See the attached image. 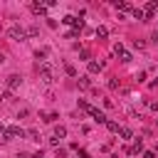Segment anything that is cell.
I'll use <instances>...</instances> for the list:
<instances>
[{
  "instance_id": "obj_7",
  "label": "cell",
  "mask_w": 158,
  "mask_h": 158,
  "mask_svg": "<svg viewBox=\"0 0 158 158\" xmlns=\"http://www.w3.org/2000/svg\"><path fill=\"white\" fill-rule=\"evenodd\" d=\"M104 69V62H89V72L91 74H96V72H101Z\"/></svg>"
},
{
  "instance_id": "obj_18",
  "label": "cell",
  "mask_w": 158,
  "mask_h": 158,
  "mask_svg": "<svg viewBox=\"0 0 158 158\" xmlns=\"http://www.w3.org/2000/svg\"><path fill=\"white\" fill-rule=\"evenodd\" d=\"M131 59H133V57H131V52H123V54H121V62H123V64H128Z\"/></svg>"
},
{
  "instance_id": "obj_10",
  "label": "cell",
  "mask_w": 158,
  "mask_h": 158,
  "mask_svg": "<svg viewBox=\"0 0 158 158\" xmlns=\"http://www.w3.org/2000/svg\"><path fill=\"white\" fill-rule=\"evenodd\" d=\"M54 136H57V138H64V136H67V128H64V126H54Z\"/></svg>"
},
{
  "instance_id": "obj_2",
  "label": "cell",
  "mask_w": 158,
  "mask_h": 158,
  "mask_svg": "<svg viewBox=\"0 0 158 158\" xmlns=\"http://www.w3.org/2000/svg\"><path fill=\"white\" fill-rule=\"evenodd\" d=\"M7 35H10V40H17V42H22V40L27 37V30H25L22 25H10Z\"/></svg>"
},
{
  "instance_id": "obj_6",
  "label": "cell",
  "mask_w": 158,
  "mask_h": 158,
  "mask_svg": "<svg viewBox=\"0 0 158 158\" xmlns=\"http://www.w3.org/2000/svg\"><path fill=\"white\" fill-rule=\"evenodd\" d=\"M138 151H143V141H141V138H136V143L128 148V153H131V156H136Z\"/></svg>"
},
{
  "instance_id": "obj_22",
  "label": "cell",
  "mask_w": 158,
  "mask_h": 158,
  "mask_svg": "<svg viewBox=\"0 0 158 158\" xmlns=\"http://www.w3.org/2000/svg\"><path fill=\"white\" fill-rule=\"evenodd\" d=\"M143 158H156V153H153V151H146V153H143Z\"/></svg>"
},
{
  "instance_id": "obj_9",
  "label": "cell",
  "mask_w": 158,
  "mask_h": 158,
  "mask_svg": "<svg viewBox=\"0 0 158 158\" xmlns=\"http://www.w3.org/2000/svg\"><path fill=\"white\" fill-rule=\"evenodd\" d=\"M118 136H121L123 141H128V138H133V131H131V128H121V131H118Z\"/></svg>"
},
{
  "instance_id": "obj_12",
  "label": "cell",
  "mask_w": 158,
  "mask_h": 158,
  "mask_svg": "<svg viewBox=\"0 0 158 158\" xmlns=\"http://www.w3.org/2000/svg\"><path fill=\"white\" fill-rule=\"evenodd\" d=\"M116 7H118L121 12H128V10H131V2H116Z\"/></svg>"
},
{
  "instance_id": "obj_3",
  "label": "cell",
  "mask_w": 158,
  "mask_h": 158,
  "mask_svg": "<svg viewBox=\"0 0 158 158\" xmlns=\"http://www.w3.org/2000/svg\"><path fill=\"white\" fill-rule=\"evenodd\" d=\"M86 114H89L94 121H99V123H106V121H109V118L104 116V111H99V109H94V106H89V109H86Z\"/></svg>"
},
{
  "instance_id": "obj_21",
  "label": "cell",
  "mask_w": 158,
  "mask_h": 158,
  "mask_svg": "<svg viewBox=\"0 0 158 158\" xmlns=\"http://www.w3.org/2000/svg\"><path fill=\"white\" fill-rule=\"evenodd\" d=\"M133 17H136V20H143L146 15H143V10H138V7H136V10H133Z\"/></svg>"
},
{
  "instance_id": "obj_1",
  "label": "cell",
  "mask_w": 158,
  "mask_h": 158,
  "mask_svg": "<svg viewBox=\"0 0 158 158\" xmlns=\"http://www.w3.org/2000/svg\"><path fill=\"white\" fill-rule=\"evenodd\" d=\"M37 67H40V79H42L44 84H52V79H54V69L49 67V62H40Z\"/></svg>"
},
{
  "instance_id": "obj_27",
  "label": "cell",
  "mask_w": 158,
  "mask_h": 158,
  "mask_svg": "<svg viewBox=\"0 0 158 158\" xmlns=\"http://www.w3.org/2000/svg\"><path fill=\"white\" fill-rule=\"evenodd\" d=\"M0 99H2V96H0Z\"/></svg>"
},
{
  "instance_id": "obj_13",
  "label": "cell",
  "mask_w": 158,
  "mask_h": 158,
  "mask_svg": "<svg viewBox=\"0 0 158 158\" xmlns=\"http://www.w3.org/2000/svg\"><path fill=\"white\" fill-rule=\"evenodd\" d=\"M32 10H35L37 15H44V5H40V2H35V5H32Z\"/></svg>"
},
{
  "instance_id": "obj_23",
  "label": "cell",
  "mask_w": 158,
  "mask_h": 158,
  "mask_svg": "<svg viewBox=\"0 0 158 158\" xmlns=\"http://www.w3.org/2000/svg\"><path fill=\"white\" fill-rule=\"evenodd\" d=\"M5 131H7V128H5V126H2V123H0V136H2V133H5Z\"/></svg>"
},
{
  "instance_id": "obj_11",
  "label": "cell",
  "mask_w": 158,
  "mask_h": 158,
  "mask_svg": "<svg viewBox=\"0 0 158 158\" xmlns=\"http://www.w3.org/2000/svg\"><path fill=\"white\" fill-rule=\"evenodd\" d=\"M106 128H109V131H114V133H118V131H121L116 121H106Z\"/></svg>"
},
{
  "instance_id": "obj_14",
  "label": "cell",
  "mask_w": 158,
  "mask_h": 158,
  "mask_svg": "<svg viewBox=\"0 0 158 158\" xmlns=\"http://www.w3.org/2000/svg\"><path fill=\"white\" fill-rule=\"evenodd\" d=\"M89 84H91V81H89V77H79V86H81V89H86Z\"/></svg>"
},
{
  "instance_id": "obj_5",
  "label": "cell",
  "mask_w": 158,
  "mask_h": 158,
  "mask_svg": "<svg viewBox=\"0 0 158 158\" xmlns=\"http://www.w3.org/2000/svg\"><path fill=\"white\" fill-rule=\"evenodd\" d=\"M22 84V79L17 77V74H12V77H7V91H15L17 86Z\"/></svg>"
},
{
  "instance_id": "obj_26",
  "label": "cell",
  "mask_w": 158,
  "mask_h": 158,
  "mask_svg": "<svg viewBox=\"0 0 158 158\" xmlns=\"http://www.w3.org/2000/svg\"><path fill=\"white\" fill-rule=\"evenodd\" d=\"M153 109H156V111H158V104H153Z\"/></svg>"
},
{
  "instance_id": "obj_19",
  "label": "cell",
  "mask_w": 158,
  "mask_h": 158,
  "mask_svg": "<svg viewBox=\"0 0 158 158\" xmlns=\"http://www.w3.org/2000/svg\"><path fill=\"white\" fill-rule=\"evenodd\" d=\"M64 72H67V74H69V77H77V69H74V67H72V64H67V67H64Z\"/></svg>"
},
{
  "instance_id": "obj_16",
  "label": "cell",
  "mask_w": 158,
  "mask_h": 158,
  "mask_svg": "<svg viewBox=\"0 0 158 158\" xmlns=\"http://www.w3.org/2000/svg\"><path fill=\"white\" fill-rule=\"evenodd\" d=\"M106 35H109V32H106V27H96V37H101V40H104Z\"/></svg>"
},
{
  "instance_id": "obj_17",
  "label": "cell",
  "mask_w": 158,
  "mask_h": 158,
  "mask_svg": "<svg viewBox=\"0 0 158 158\" xmlns=\"http://www.w3.org/2000/svg\"><path fill=\"white\" fill-rule=\"evenodd\" d=\"M114 52H116V54H118V57H121V54H123V52H126V49H123V44H121V42H118V44H114Z\"/></svg>"
},
{
  "instance_id": "obj_8",
  "label": "cell",
  "mask_w": 158,
  "mask_h": 158,
  "mask_svg": "<svg viewBox=\"0 0 158 158\" xmlns=\"http://www.w3.org/2000/svg\"><path fill=\"white\" fill-rule=\"evenodd\" d=\"M156 7H158V2H156V0H153V2H148V5H146V10H143V15H153V12H156Z\"/></svg>"
},
{
  "instance_id": "obj_24",
  "label": "cell",
  "mask_w": 158,
  "mask_h": 158,
  "mask_svg": "<svg viewBox=\"0 0 158 158\" xmlns=\"http://www.w3.org/2000/svg\"><path fill=\"white\" fill-rule=\"evenodd\" d=\"M153 40H156V42H158V30H156V32H153Z\"/></svg>"
},
{
  "instance_id": "obj_15",
  "label": "cell",
  "mask_w": 158,
  "mask_h": 158,
  "mask_svg": "<svg viewBox=\"0 0 158 158\" xmlns=\"http://www.w3.org/2000/svg\"><path fill=\"white\" fill-rule=\"evenodd\" d=\"M27 35H30V37H35V35H40V27H37V25H32V27L27 30Z\"/></svg>"
},
{
  "instance_id": "obj_4",
  "label": "cell",
  "mask_w": 158,
  "mask_h": 158,
  "mask_svg": "<svg viewBox=\"0 0 158 158\" xmlns=\"http://www.w3.org/2000/svg\"><path fill=\"white\" fill-rule=\"evenodd\" d=\"M62 22H64V25H74V30H81V27H84V22H81L79 17H74V15H64Z\"/></svg>"
},
{
  "instance_id": "obj_25",
  "label": "cell",
  "mask_w": 158,
  "mask_h": 158,
  "mask_svg": "<svg viewBox=\"0 0 158 158\" xmlns=\"http://www.w3.org/2000/svg\"><path fill=\"white\" fill-rule=\"evenodd\" d=\"M2 62H5V54H0V64H2Z\"/></svg>"
},
{
  "instance_id": "obj_20",
  "label": "cell",
  "mask_w": 158,
  "mask_h": 158,
  "mask_svg": "<svg viewBox=\"0 0 158 158\" xmlns=\"http://www.w3.org/2000/svg\"><path fill=\"white\" fill-rule=\"evenodd\" d=\"M27 136H30V138H32V141H40V133H37V131H35V128H30V131H27Z\"/></svg>"
}]
</instances>
